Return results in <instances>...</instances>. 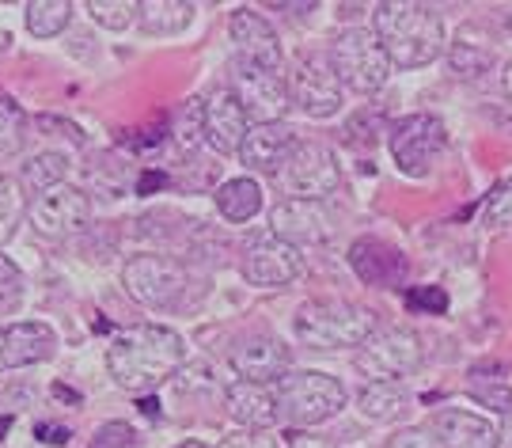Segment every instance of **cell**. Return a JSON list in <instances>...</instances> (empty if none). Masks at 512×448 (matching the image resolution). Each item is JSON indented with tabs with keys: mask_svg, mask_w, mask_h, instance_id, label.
I'll list each match as a JSON object with an SVG mask.
<instances>
[{
	"mask_svg": "<svg viewBox=\"0 0 512 448\" xmlns=\"http://www.w3.org/2000/svg\"><path fill=\"white\" fill-rule=\"evenodd\" d=\"M232 92H236V99L243 103V111H247V118L255 126H274V122H281L285 111H289V103H293L289 84L277 73H270V69H255V65H239Z\"/></svg>",
	"mask_w": 512,
	"mask_h": 448,
	"instance_id": "12",
	"label": "cell"
},
{
	"mask_svg": "<svg viewBox=\"0 0 512 448\" xmlns=\"http://www.w3.org/2000/svg\"><path fill=\"white\" fill-rule=\"evenodd\" d=\"M497 448H512V411L501 418V426H497Z\"/></svg>",
	"mask_w": 512,
	"mask_h": 448,
	"instance_id": "42",
	"label": "cell"
},
{
	"mask_svg": "<svg viewBox=\"0 0 512 448\" xmlns=\"http://www.w3.org/2000/svg\"><path fill=\"white\" fill-rule=\"evenodd\" d=\"M228 27H232V42H236L243 65L270 69V73L281 69V42H277V31L258 16V12H251V8H236Z\"/></svg>",
	"mask_w": 512,
	"mask_h": 448,
	"instance_id": "15",
	"label": "cell"
},
{
	"mask_svg": "<svg viewBox=\"0 0 512 448\" xmlns=\"http://www.w3.org/2000/svg\"><path fill=\"white\" fill-rule=\"evenodd\" d=\"M175 448H209V445H202V441H183V445H175Z\"/></svg>",
	"mask_w": 512,
	"mask_h": 448,
	"instance_id": "47",
	"label": "cell"
},
{
	"mask_svg": "<svg viewBox=\"0 0 512 448\" xmlns=\"http://www.w3.org/2000/svg\"><path fill=\"white\" fill-rule=\"evenodd\" d=\"M387 145H391L395 164L406 175H425V171L437 164L444 145H448V130H444V122H440L437 114H410V118H403L391 130Z\"/></svg>",
	"mask_w": 512,
	"mask_h": 448,
	"instance_id": "9",
	"label": "cell"
},
{
	"mask_svg": "<svg viewBox=\"0 0 512 448\" xmlns=\"http://www.w3.org/2000/svg\"><path fill=\"white\" fill-rule=\"evenodd\" d=\"M471 392H475V399H482L486 407H494V411H501V414L512 411V388L509 384H475Z\"/></svg>",
	"mask_w": 512,
	"mask_h": 448,
	"instance_id": "35",
	"label": "cell"
},
{
	"mask_svg": "<svg viewBox=\"0 0 512 448\" xmlns=\"http://www.w3.org/2000/svg\"><path fill=\"white\" fill-rule=\"evenodd\" d=\"M54 395H57V399H69V403H80V395H76L73 388H65V384H57Z\"/></svg>",
	"mask_w": 512,
	"mask_h": 448,
	"instance_id": "43",
	"label": "cell"
},
{
	"mask_svg": "<svg viewBox=\"0 0 512 448\" xmlns=\"http://www.w3.org/2000/svg\"><path fill=\"white\" fill-rule=\"evenodd\" d=\"M175 141H179V149H198L205 141V103L202 99H190L186 103L183 118H179V126H175Z\"/></svg>",
	"mask_w": 512,
	"mask_h": 448,
	"instance_id": "31",
	"label": "cell"
},
{
	"mask_svg": "<svg viewBox=\"0 0 512 448\" xmlns=\"http://www.w3.org/2000/svg\"><path fill=\"white\" fill-rule=\"evenodd\" d=\"M243 278L262 289H281V285H293L304 274V259L300 251L289 247L285 240H277L274 232H258L243 243Z\"/></svg>",
	"mask_w": 512,
	"mask_h": 448,
	"instance_id": "11",
	"label": "cell"
},
{
	"mask_svg": "<svg viewBox=\"0 0 512 448\" xmlns=\"http://www.w3.org/2000/svg\"><path fill=\"white\" fill-rule=\"evenodd\" d=\"M277 179H281L285 194H293L300 202H323L327 194L338 190L342 171H338V160H334V152H330L327 145L304 141V145H296L293 156L285 160V168H281Z\"/></svg>",
	"mask_w": 512,
	"mask_h": 448,
	"instance_id": "6",
	"label": "cell"
},
{
	"mask_svg": "<svg viewBox=\"0 0 512 448\" xmlns=\"http://www.w3.org/2000/svg\"><path fill=\"white\" fill-rule=\"evenodd\" d=\"M126 293L148 308H175L186 293V270L167 255H137L122 270Z\"/></svg>",
	"mask_w": 512,
	"mask_h": 448,
	"instance_id": "7",
	"label": "cell"
},
{
	"mask_svg": "<svg viewBox=\"0 0 512 448\" xmlns=\"http://www.w3.org/2000/svg\"><path fill=\"white\" fill-rule=\"evenodd\" d=\"M289 361H293L289 346L270 335L247 338V342H239L236 350H232V369H236L243 380H251V384L285 380V376H289Z\"/></svg>",
	"mask_w": 512,
	"mask_h": 448,
	"instance_id": "17",
	"label": "cell"
},
{
	"mask_svg": "<svg viewBox=\"0 0 512 448\" xmlns=\"http://www.w3.org/2000/svg\"><path fill=\"white\" fill-rule=\"evenodd\" d=\"M23 137H27V118L19 111V103L0 95V160L16 156L23 149Z\"/></svg>",
	"mask_w": 512,
	"mask_h": 448,
	"instance_id": "28",
	"label": "cell"
},
{
	"mask_svg": "<svg viewBox=\"0 0 512 448\" xmlns=\"http://www.w3.org/2000/svg\"><path fill=\"white\" fill-rule=\"evenodd\" d=\"M501 88H505V95L512 99V61L505 65V73H501Z\"/></svg>",
	"mask_w": 512,
	"mask_h": 448,
	"instance_id": "45",
	"label": "cell"
},
{
	"mask_svg": "<svg viewBox=\"0 0 512 448\" xmlns=\"http://www.w3.org/2000/svg\"><path fill=\"white\" fill-rule=\"evenodd\" d=\"M8 430H12V418H8V414H0V437H4Z\"/></svg>",
	"mask_w": 512,
	"mask_h": 448,
	"instance_id": "46",
	"label": "cell"
},
{
	"mask_svg": "<svg viewBox=\"0 0 512 448\" xmlns=\"http://www.w3.org/2000/svg\"><path fill=\"white\" fill-rule=\"evenodd\" d=\"M270 232L289 247H304V243L330 240V217L319 202H300V198H285L281 206L270 213Z\"/></svg>",
	"mask_w": 512,
	"mask_h": 448,
	"instance_id": "16",
	"label": "cell"
},
{
	"mask_svg": "<svg viewBox=\"0 0 512 448\" xmlns=\"http://www.w3.org/2000/svg\"><path fill=\"white\" fill-rule=\"evenodd\" d=\"M296 338L311 350L365 346L376 335V312L349 300H308L293 319Z\"/></svg>",
	"mask_w": 512,
	"mask_h": 448,
	"instance_id": "3",
	"label": "cell"
},
{
	"mask_svg": "<svg viewBox=\"0 0 512 448\" xmlns=\"http://www.w3.org/2000/svg\"><path fill=\"white\" fill-rule=\"evenodd\" d=\"M164 187H167L164 171H145L141 183H137V194H152V190H164Z\"/></svg>",
	"mask_w": 512,
	"mask_h": 448,
	"instance_id": "41",
	"label": "cell"
},
{
	"mask_svg": "<svg viewBox=\"0 0 512 448\" xmlns=\"http://www.w3.org/2000/svg\"><path fill=\"white\" fill-rule=\"evenodd\" d=\"M35 437L42 441V445H69V441H73V433L65 430V426H54V422L35 426Z\"/></svg>",
	"mask_w": 512,
	"mask_h": 448,
	"instance_id": "38",
	"label": "cell"
},
{
	"mask_svg": "<svg viewBox=\"0 0 512 448\" xmlns=\"http://www.w3.org/2000/svg\"><path fill=\"white\" fill-rule=\"evenodd\" d=\"M349 266L357 270V278L365 281V285H380V289L399 285L406 278L403 255L395 247H387L384 240H372V236H365V240H357L349 247Z\"/></svg>",
	"mask_w": 512,
	"mask_h": 448,
	"instance_id": "21",
	"label": "cell"
},
{
	"mask_svg": "<svg viewBox=\"0 0 512 448\" xmlns=\"http://www.w3.org/2000/svg\"><path fill=\"white\" fill-rule=\"evenodd\" d=\"M452 61H456V69L459 73H467V76H482V69L490 65V57L486 54H475V50H467V46H456L452 50Z\"/></svg>",
	"mask_w": 512,
	"mask_h": 448,
	"instance_id": "37",
	"label": "cell"
},
{
	"mask_svg": "<svg viewBox=\"0 0 512 448\" xmlns=\"http://www.w3.org/2000/svg\"><path fill=\"white\" fill-rule=\"evenodd\" d=\"M92 448H141V437L129 422H107L95 430Z\"/></svg>",
	"mask_w": 512,
	"mask_h": 448,
	"instance_id": "32",
	"label": "cell"
},
{
	"mask_svg": "<svg viewBox=\"0 0 512 448\" xmlns=\"http://www.w3.org/2000/svg\"><path fill=\"white\" fill-rule=\"evenodd\" d=\"M406 304L418 312H429V316H440V312H448V293L440 285H421V289L406 293Z\"/></svg>",
	"mask_w": 512,
	"mask_h": 448,
	"instance_id": "33",
	"label": "cell"
},
{
	"mask_svg": "<svg viewBox=\"0 0 512 448\" xmlns=\"http://www.w3.org/2000/svg\"><path fill=\"white\" fill-rule=\"evenodd\" d=\"M183 357V338L175 335L171 327L137 323L122 335H114L107 350V369L126 392H152V388L164 384L167 376L179 373Z\"/></svg>",
	"mask_w": 512,
	"mask_h": 448,
	"instance_id": "1",
	"label": "cell"
},
{
	"mask_svg": "<svg viewBox=\"0 0 512 448\" xmlns=\"http://www.w3.org/2000/svg\"><path fill=\"white\" fill-rule=\"evenodd\" d=\"M65 171H69V160H65L61 152H38V156H31V160L23 164V187L35 190L38 198H42V194H50V190L61 187Z\"/></svg>",
	"mask_w": 512,
	"mask_h": 448,
	"instance_id": "26",
	"label": "cell"
},
{
	"mask_svg": "<svg viewBox=\"0 0 512 448\" xmlns=\"http://www.w3.org/2000/svg\"><path fill=\"white\" fill-rule=\"evenodd\" d=\"M372 19L395 69H425L444 54V19L433 4H376Z\"/></svg>",
	"mask_w": 512,
	"mask_h": 448,
	"instance_id": "2",
	"label": "cell"
},
{
	"mask_svg": "<svg viewBox=\"0 0 512 448\" xmlns=\"http://www.w3.org/2000/svg\"><path fill=\"white\" fill-rule=\"evenodd\" d=\"M330 61H334L338 80L357 95L380 92L387 84V76H391V57H387L384 42L368 27H349V31L334 38Z\"/></svg>",
	"mask_w": 512,
	"mask_h": 448,
	"instance_id": "4",
	"label": "cell"
},
{
	"mask_svg": "<svg viewBox=\"0 0 512 448\" xmlns=\"http://www.w3.org/2000/svg\"><path fill=\"white\" fill-rule=\"evenodd\" d=\"M217 209H220V217L232 224L251 221L258 209H262V190H258L255 179H228V183L217 190Z\"/></svg>",
	"mask_w": 512,
	"mask_h": 448,
	"instance_id": "24",
	"label": "cell"
},
{
	"mask_svg": "<svg viewBox=\"0 0 512 448\" xmlns=\"http://www.w3.org/2000/svg\"><path fill=\"white\" fill-rule=\"evenodd\" d=\"M429 433L440 441V448H497V430L471 411H437L429 418Z\"/></svg>",
	"mask_w": 512,
	"mask_h": 448,
	"instance_id": "20",
	"label": "cell"
},
{
	"mask_svg": "<svg viewBox=\"0 0 512 448\" xmlns=\"http://www.w3.org/2000/svg\"><path fill=\"white\" fill-rule=\"evenodd\" d=\"M224 403H228V414L232 422L247 426V430H270L277 422V395L266 388V384H251V380H236L228 392H224Z\"/></svg>",
	"mask_w": 512,
	"mask_h": 448,
	"instance_id": "22",
	"label": "cell"
},
{
	"mask_svg": "<svg viewBox=\"0 0 512 448\" xmlns=\"http://www.w3.org/2000/svg\"><path fill=\"white\" fill-rule=\"evenodd\" d=\"M509 27H512V16H509Z\"/></svg>",
	"mask_w": 512,
	"mask_h": 448,
	"instance_id": "48",
	"label": "cell"
},
{
	"mask_svg": "<svg viewBox=\"0 0 512 448\" xmlns=\"http://www.w3.org/2000/svg\"><path fill=\"white\" fill-rule=\"evenodd\" d=\"M384 448H440V441L429 430H399L395 437H387Z\"/></svg>",
	"mask_w": 512,
	"mask_h": 448,
	"instance_id": "36",
	"label": "cell"
},
{
	"mask_svg": "<svg viewBox=\"0 0 512 448\" xmlns=\"http://www.w3.org/2000/svg\"><path fill=\"white\" fill-rule=\"evenodd\" d=\"M289 95L308 118H330L342 107V80L327 54H300L289 76Z\"/></svg>",
	"mask_w": 512,
	"mask_h": 448,
	"instance_id": "8",
	"label": "cell"
},
{
	"mask_svg": "<svg viewBox=\"0 0 512 448\" xmlns=\"http://www.w3.org/2000/svg\"><path fill=\"white\" fill-rule=\"evenodd\" d=\"M289 448H338L327 437H311V433H293L289 437Z\"/></svg>",
	"mask_w": 512,
	"mask_h": 448,
	"instance_id": "40",
	"label": "cell"
},
{
	"mask_svg": "<svg viewBox=\"0 0 512 448\" xmlns=\"http://www.w3.org/2000/svg\"><path fill=\"white\" fill-rule=\"evenodd\" d=\"M251 118L243 111V103L236 99V92H228V88H220L205 99V141L220 152V156H232V152L243 149V141H247V126Z\"/></svg>",
	"mask_w": 512,
	"mask_h": 448,
	"instance_id": "14",
	"label": "cell"
},
{
	"mask_svg": "<svg viewBox=\"0 0 512 448\" xmlns=\"http://www.w3.org/2000/svg\"><path fill=\"white\" fill-rule=\"evenodd\" d=\"M92 217V202L88 194L76 187H61L42 194L35 206H31V228L46 240H69L73 232H80Z\"/></svg>",
	"mask_w": 512,
	"mask_h": 448,
	"instance_id": "13",
	"label": "cell"
},
{
	"mask_svg": "<svg viewBox=\"0 0 512 448\" xmlns=\"http://www.w3.org/2000/svg\"><path fill=\"white\" fill-rule=\"evenodd\" d=\"M224 448H274V441L262 433H243V437H228Z\"/></svg>",
	"mask_w": 512,
	"mask_h": 448,
	"instance_id": "39",
	"label": "cell"
},
{
	"mask_svg": "<svg viewBox=\"0 0 512 448\" xmlns=\"http://www.w3.org/2000/svg\"><path fill=\"white\" fill-rule=\"evenodd\" d=\"M69 19H73V4L69 0H35V4H27V27L38 38L61 35L69 27Z\"/></svg>",
	"mask_w": 512,
	"mask_h": 448,
	"instance_id": "27",
	"label": "cell"
},
{
	"mask_svg": "<svg viewBox=\"0 0 512 448\" xmlns=\"http://www.w3.org/2000/svg\"><path fill=\"white\" fill-rule=\"evenodd\" d=\"M19 217H23V190H19L16 179L0 175V243L12 240Z\"/></svg>",
	"mask_w": 512,
	"mask_h": 448,
	"instance_id": "30",
	"label": "cell"
},
{
	"mask_svg": "<svg viewBox=\"0 0 512 448\" xmlns=\"http://www.w3.org/2000/svg\"><path fill=\"white\" fill-rule=\"evenodd\" d=\"M190 19H194V4H186V0H152V4H141V27H145L148 35H179Z\"/></svg>",
	"mask_w": 512,
	"mask_h": 448,
	"instance_id": "25",
	"label": "cell"
},
{
	"mask_svg": "<svg viewBox=\"0 0 512 448\" xmlns=\"http://www.w3.org/2000/svg\"><path fill=\"white\" fill-rule=\"evenodd\" d=\"M141 414L156 418V414H160V403H156V399H141Z\"/></svg>",
	"mask_w": 512,
	"mask_h": 448,
	"instance_id": "44",
	"label": "cell"
},
{
	"mask_svg": "<svg viewBox=\"0 0 512 448\" xmlns=\"http://www.w3.org/2000/svg\"><path fill=\"white\" fill-rule=\"evenodd\" d=\"M406 392L395 384V380H368L361 395H357V407L365 418L372 422H395V418H403L406 414Z\"/></svg>",
	"mask_w": 512,
	"mask_h": 448,
	"instance_id": "23",
	"label": "cell"
},
{
	"mask_svg": "<svg viewBox=\"0 0 512 448\" xmlns=\"http://www.w3.org/2000/svg\"><path fill=\"white\" fill-rule=\"evenodd\" d=\"M88 12L99 27L107 31H126L133 19H141V4L137 0H88Z\"/></svg>",
	"mask_w": 512,
	"mask_h": 448,
	"instance_id": "29",
	"label": "cell"
},
{
	"mask_svg": "<svg viewBox=\"0 0 512 448\" xmlns=\"http://www.w3.org/2000/svg\"><path fill=\"white\" fill-rule=\"evenodd\" d=\"M57 338L46 323H12L0 327V373L4 369H23V365H38L54 354Z\"/></svg>",
	"mask_w": 512,
	"mask_h": 448,
	"instance_id": "19",
	"label": "cell"
},
{
	"mask_svg": "<svg viewBox=\"0 0 512 448\" xmlns=\"http://www.w3.org/2000/svg\"><path fill=\"white\" fill-rule=\"evenodd\" d=\"M421 365V342L406 327H384L357 350V369L372 380H399Z\"/></svg>",
	"mask_w": 512,
	"mask_h": 448,
	"instance_id": "10",
	"label": "cell"
},
{
	"mask_svg": "<svg viewBox=\"0 0 512 448\" xmlns=\"http://www.w3.org/2000/svg\"><path fill=\"white\" fill-rule=\"evenodd\" d=\"M296 149V133L285 126V122H274V126H251L243 149H239V160L251 171H262V175H281L285 160L293 156Z\"/></svg>",
	"mask_w": 512,
	"mask_h": 448,
	"instance_id": "18",
	"label": "cell"
},
{
	"mask_svg": "<svg viewBox=\"0 0 512 448\" xmlns=\"http://www.w3.org/2000/svg\"><path fill=\"white\" fill-rule=\"evenodd\" d=\"M277 407L296 426H319L346 407V388L342 380L315 369H300L277 380Z\"/></svg>",
	"mask_w": 512,
	"mask_h": 448,
	"instance_id": "5",
	"label": "cell"
},
{
	"mask_svg": "<svg viewBox=\"0 0 512 448\" xmlns=\"http://www.w3.org/2000/svg\"><path fill=\"white\" fill-rule=\"evenodd\" d=\"M486 217H490V224H497V228H512V179H505V183L490 194Z\"/></svg>",
	"mask_w": 512,
	"mask_h": 448,
	"instance_id": "34",
	"label": "cell"
}]
</instances>
